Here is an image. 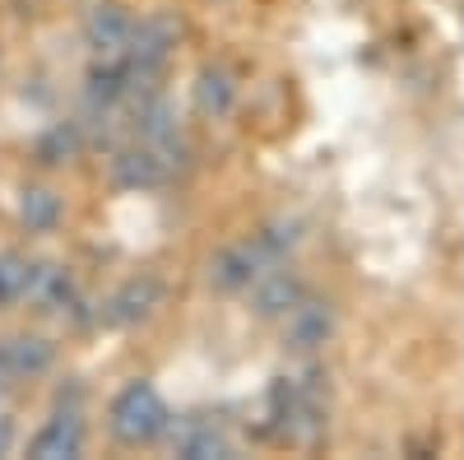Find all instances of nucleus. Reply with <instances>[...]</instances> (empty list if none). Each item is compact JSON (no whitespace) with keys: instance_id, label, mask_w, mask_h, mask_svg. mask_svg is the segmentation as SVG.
Returning a JSON list of instances; mask_svg holds the SVG:
<instances>
[{"instance_id":"7","label":"nucleus","mask_w":464,"mask_h":460,"mask_svg":"<svg viewBox=\"0 0 464 460\" xmlns=\"http://www.w3.org/2000/svg\"><path fill=\"white\" fill-rule=\"evenodd\" d=\"M56 349L43 335H5L0 339V381H28L52 367Z\"/></svg>"},{"instance_id":"4","label":"nucleus","mask_w":464,"mask_h":460,"mask_svg":"<svg viewBox=\"0 0 464 460\" xmlns=\"http://www.w3.org/2000/svg\"><path fill=\"white\" fill-rule=\"evenodd\" d=\"M269 265H279V260H269L256 238L251 242H232V247H223L209 260V284L218 293H242V289H251L260 279V270H269Z\"/></svg>"},{"instance_id":"14","label":"nucleus","mask_w":464,"mask_h":460,"mask_svg":"<svg viewBox=\"0 0 464 460\" xmlns=\"http://www.w3.org/2000/svg\"><path fill=\"white\" fill-rule=\"evenodd\" d=\"M19 219L28 233H52V228L61 223V196L47 186H28L19 196Z\"/></svg>"},{"instance_id":"13","label":"nucleus","mask_w":464,"mask_h":460,"mask_svg":"<svg viewBox=\"0 0 464 460\" xmlns=\"http://www.w3.org/2000/svg\"><path fill=\"white\" fill-rule=\"evenodd\" d=\"M232 103H237V84H232V74L223 65H205L196 74V107L205 117H227Z\"/></svg>"},{"instance_id":"6","label":"nucleus","mask_w":464,"mask_h":460,"mask_svg":"<svg viewBox=\"0 0 464 460\" xmlns=\"http://www.w3.org/2000/svg\"><path fill=\"white\" fill-rule=\"evenodd\" d=\"M28 455L33 460H74V455H84V424H80V414H74V409L52 414L47 424L33 433Z\"/></svg>"},{"instance_id":"17","label":"nucleus","mask_w":464,"mask_h":460,"mask_svg":"<svg viewBox=\"0 0 464 460\" xmlns=\"http://www.w3.org/2000/svg\"><path fill=\"white\" fill-rule=\"evenodd\" d=\"M74 153H80V126L74 122L52 126L43 140H37V159L43 163H65V159H74Z\"/></svg>"},{"instance_id":"16","label":"nucleus","mask_w":464,"mask_h":460,"mask_svg":"<svg viewBox=\"0 0 464 460\" xmlns=\"http://www.w3.org/2000/svg\"><path fill=\"white\" fill-rule=\"evenodd\" d=\"M28 275H33V260H24V256H14V251H0V307L24 302Z\"/></svg>"},{"instance_id":"5","label":"nucleus","mask_w":464,"mask_h":460,"mask_svg":"<svg viewBox=\"0 0 464 460\" xmlns=\"http://www.w3.org/2000/svg\"><path fill=\"white\" fill-rule=\"evenodd\" d=\"M24 302H33L37 312H74V307H80V289H74V279H70L65 265L33 260V275H28Z\"/></svg>"},{"instance_id":"1","label":"nucleus","mask_w":464,"mask_h":460,"mask_svg":"<svg viewBox=\"0 0 464 460\" xmlns=\"http://www.w3.org/2000/svg\"><path fill=\"white\" fill-rule=\"evenodd\" d=\"M168 405L159 396V387H149V381H130V387L116 391L111 409H107V428L121 446H149L168 433Z\"/></svg>"},{"instance_id":"12","label":"nucleus","mask_w":464,"mask_h":460,"mask_svg":"<svg viewBox=\"0 0 464 460\" xmlns=\"http://www.w3.org/2000/svg\"><path fill=\"white\" fill-rule=\"evenodd\" d=\"M84 43L93 47V56H121L130 43V19L121 5H98L84 19Z\"/></svg>"},{"instance_id":"10","label":"nucleus","mask_w":464,"mask_h":460,"mask_svg":"<svg viewBox=\"0 0 464 460\" xmlns=\"http://www.w3.org/2000/svg\"><path fill=\"white\" fill-rule=\"evenodd\" d=\"M330 330H334V312L325 302H312V298H302L284 317V335H288L293 349H321L330 339Z\"/></svg>"},{"instance_id":"2","label":"nucleus","mask_w":464,"mask_h":460,"mask_svg":"<svg viewBox=\"0 0 464 460\" xmlns=\"http://www.w3.org/2000/svg\"><path fill=\"white\" fill-rule=\"evenodd\" d=\"M177 37H181V24L172 15H153L144 24H130V43L121 52V61L130 70V98L135 93H149V84L159 80V70L168 65Z\"/></svg>"},{"instance_id":"3","label":"nucleus","mask_w":464,"mask_h":460,"mask_svg":"<svg viewBox=\"0 0 464 460\" xmlns=\"http://www.w3.org/2000/svg\"><path fill=\"white\" fill-rule=\"evenodd\" d=\"M181 163V144L168 140V144H149L140 140L135 149H121L116 153V181L121 186H135V191H153V186H163Z\"/></svg>"},{"instance_id":"15","label":"nucleus","mask_w":464,"mask_h":460,"mask_svg":"<svg viewBox=\"0 0 464 460\" xmlns=\"http://www.w3.org/2000/svg\"><path fill=\"white\" fill-rule=\"evenodd\" d=\"M256 242H260V251H265L269 260H284V256L302 242V223H297V219H275V223H265L260 233H256Z\"/></svg>"},{"instance_id":"8","label":"nucleus","mask_w":464,"mask_h":460,"mask_svg":"<svg viewBox=\"0 0 464 460\" xmlns=\"http://www.w3.org/2000/svg\"><path fill=\"white\" fill-rule=\"evenodd\" d=\"M159 298H163L159 279H153V275H135V279H126L121 289L107 298L102 321H107V326H140L153 307H159Z\"/></svg>"},{"instance_id":"11","label":"nucleus","mask_w":464,"mask_h":460,"mask_svg":"<svg viewBox=\"0 0 464 460\" xmlns=\"http://www.w3.org/2000/svg\"><path fill=\"white\" fill-rule=\"evenodd\" d=\"M172 451L181 460H223V455H232L227 437L209 424V418H181V424L172 428Z\"/></svg>"},{"instance_id":"9","label":"nucleus","mask_w":464,"mask_h":460,"mask_svg":"<svg viewBox=\"0 0 464 460\" xmlns=\"http://www.w3.org/2000/svg\"><path fill=\"white\" fill-rule=\"evenodd\" d=\"M302 298H306L302 279H297L293 270H279V265L260 270V279L251 284V302H256L260 317H288Z\"/></svg>"}]
</instances>
